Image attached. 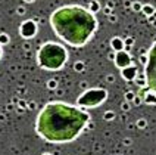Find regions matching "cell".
Returning <instances> with one entry per match:
<instances>
[{
	"instance_id": "cell-1",
	"label": "cell",
	"mask_w": 156,
	"mask_h": 155,
	"mask_svg": "<svg viewBox=\"0 0 156 155\" xmlns=\"http://www.w3.org/2000/svg\"><path fill=\"white\" fill-rule=\"evenodd\" d=\"M90 121V115L80 106L66 102H50L37 115L35 132L50 143H68L75 141Z\"/></svg>"
},
{
	"instance_id": "cell-2",
	"label": "cell",
	"mask_w": 156,
	"mask_h": 155,
	"mask_svg": "<svg viewBox=\"0 0 156 155\" xmlns=\"http://www.w3.org/2000/svg\"><path fill=\"white\" fill-rule=\"evenodd\" d=\"M53 33L72 47L86 46L94 35L99 24L91 10L80 4H65L50 15Z\"/></svg>"
},
{
	"instance_id": "cell-3",
	"label": "cell",
	"mask_w": 156,
	"mask_h": 155,
	"mask_svg": "<svg viewBox=\"0 0 156 155\" xmlns=\"http://www.w3.org/2000/svg\"><path fill=\"white\" fill-rule=\"evenodd\" d=\"M68 61V50L63 44L56 41H47L41 44L37 52V64L46 71H59Z\"/></svg>"
},
{
	"instance_id": "cell-4",
	"label": "cell",
	"mask_w": 156,
	"mask_h": 155,
	"mask_svg": "<svg viewBox=\"0 0 156 155\" xmlns=\"http://www.w3.org/2000/svg\"><path fill=\"white\" fill-rule=\"evenodd\" d=\"M108 99V92L105 89H88L78 99L77 105L80 108H97Z\"/></svg>"
},
{
	"instance_id": "cell-5",
	"label": "cell",
	"mask_w": 156,
	"mask_h": 155,
	"mask_svg": "<svg viewBox=\"0 0 156 155\" xmlns=\"http://www.w3.org/2000/svg\"><path fill=\"white\" fill-rule=\"evenodd\" d=\"M144 77H146L147 89L156 93V41L152 44L149 55H147V62L144 67Z\"/></svg>"
},
{
	"instance_id": "cell-6",
	"label": "cell",
	"mask_w": 156,
	"mask_h": 155,
	"mask_svg": "<svg viewBox=\"0 0 156 155\" xmlns=\"http://www.w3.org/2000/svg\"><path fill=\"white\" fill-rule=\"evenodd\" d=\"M19 34L24 38H31L32 35L37 34V24L34 21H25L19 28Z\"/></svg>"
},
{
	"instance_id": "cell-7",
	"label": "cell",
	"mask_w": 156,
	"mask_h": 155,
	"mask_svg": "<svg viewBox=\"0 0 156 155\" xmlns=\"http://www.w3.org/2000/svg\"><path fill=\"white\" fill-rule=\"evenodd\" d=\"M115 64H116V67H118V68L124 70V68L130 67V64H131V58H130V55H128L127 52L121 50V52H118V53H116Z\"/></svg>"
},
{
	"instance_id": "cell-8",
	"label": "cell",
	"mask_w": 156,
	"mask_h": 155,
	"mask_svg": "<svg viewBox=\"0 0 156 155\" xmlns=\"http://www.w3.org/2000/svg\"><path fill=\"white\" fill-rule=\"evenodd\" d=\"M121 74H122V77H124L125 80L130 81V80H134V77L137 75V70H136L134 67H127V68L122 70Z\"/></svg>"
},
{
	"instance_id": "cell-9",
	"label": "cell",
	"mask_w": 156,
	"mask_h": 155,
	"mask_svg": "<svg viewBox=\"0 0 156 155\" xmlns=\"http://www.w3.org/2000/svg\"><path fill=\"white\" fill-rule=\"evenodd\" d=\"M144 102H146V104H156V93L155 92H150V90H149V93H147L146 98H144Z\"/></svg>"
},
{
	"instance_id": "cell-10",
	"label": "cell",
	"mask_w": 156,
	"mask_h": 155,
	"mask_svg": "<svg viewBox=\"0 0 156 155\" xmlns=\"http://www.w3.org/2000/svg\"><path fill=\"white\" fill-rule=\"evenodd\" d=\"M112 46H114L115 50L121 52V49H122V41H121L119 38H114V40H112Z\"/></svg>"
},
{
	"instance_id": "cell-11",
	"label": "cell",
	"mask_w": 156,
	"mask_h": 155,
	"mask_svg": "<svg viewBox=\"0 0 156 155\" xmlns=\"http://www.w3.org/2000/svg\"><path fill=\"white\" fill-rule=\"evenodd\" d=\"M0 58H1V47H0Z\"/></svg>"
}]
</instances>
